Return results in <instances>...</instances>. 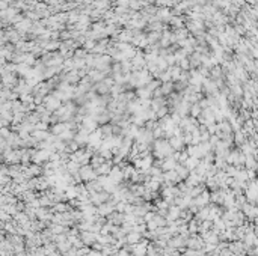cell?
I'll use <instances>...</instances> for the list:
<instances>
[{"instance_id":"cell-1","label":"cell","mask_w":258,"mask_h":256,"mask_svg":"<svg viewBox=\"0 0 258 256\" xmlns=\"http://www.w3.org/2000/svg\"><path fill=\"white\" fill-rule=\"evenodd\" d=\"M133 252H134L136 256H142V255L147 253V246H145V244H136Z\"/></svg>"},{"instance_id":"cell-2","label":"cell","mask_w":258,"mask_h":256,"mask_svg":"<svg viewBox=\"0 0 258 256\" xmlns=\"http://www.w3.org/2000/svg\"><path fill=\"white\" fill-rule=\"evenodd\" d=\"M65 130H68V125H65V124H59V125H56L55 128H53V133H55V134H60V133L65 131Z\"/></svg>"},{"instance_id":"cell-3","label":"cell","mask_w":258,"mask_h":256,"mask_svg":"<svg viewBox=\"0 0 258 256\" xmlns=\"http://www.w3.org/2000/svg\"><path fill=\"white\" fill-rule=\"evenodd\" d=\"M139 233H130V235H128L125 239L128 241V243H136V241H139Z\"/></svg>"},{"instance_id":"cell-4","label":"cell","mask_w":258,"mask_h":256,"mask_svg":"<svg viewBox=\"0 0 258 256\" xmlns=\"http://www.w3.org/2000/svg\"><path fill=\"white\" fill-rule=\"evenodd\" d=\"M202 199H208L207 193H204V198H202ZM205 202H207V200H201V198H198V199H196V203H199V205H201V203H205Z\"/></svg>"}]
</instances>
